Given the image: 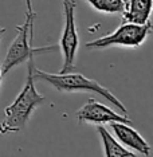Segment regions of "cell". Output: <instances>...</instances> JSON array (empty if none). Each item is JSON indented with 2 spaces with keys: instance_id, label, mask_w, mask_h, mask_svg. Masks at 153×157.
Wrapping results in <instances>:
<instances>
[{
  "instance_id": "cell-1",
  "label": "cell",
  "mask_w": 153,
  "mask_h": 157,
  "mask_svg": "<svg viewBox=\"0 0 153 157\" xmlns=\"http://www.w3.org/2000/svg\"><path fill=\"white\" fill-rule=\"evenodd\" d=\"M35 67V56L27 60V79L23 89L4 110V118L0 120V134L19 133L27 126L33 112L42 105L46 98L35 87L33 71Z\"/></svg>"
},
{
  "instance_id": "cell-2",
  "label": "cell",
  "mask_w": 153,
  "mask_h": 157,
  "mask_svg": "<svg viewBox=\"0 0 153 157\" xmlns=\"http://www.w3.org/2000/svg\"><path fill=\"white\" fill-rule=\"evenodd\" d=\"M26 3V19L24 23L20 26H16V38L11 42L7 51L6 59L3 62V77L7 73H10L12 69L27 63L30 58H34L35 55H43L50 52L58 51L59 47L55 44L52 46H43V47H34L33 39H34V22L36 19V12L33 8V2L31 0H24Z\"/></svg>"
},
{
  "instance_id": "cell-3",
  "label": "cell",
  "mask_w": 153,
  "mask_h": 157,
  "mask_svg": "<svg viewBox=\"0 0 153 157\" xmlns=\"http://www.w3.org/2000/svg\"><path fill=\"white\" fill-rule=\"evenodd\" d=\"M33 77L35 81L46 82V83L51 85L55 90H58L60 93L79 91V93H93V94H97L101 98H105L106 101H109L112 105H114L124 116H128V109L121 102V99L117 98L108 87L99 85L97 81L85 77L83 74L73 73V71L71 73H63V74L62 73L52 74V73H46L43 70H39L36 67H34Z\"/></svg>"
},
{
  "instance_id": "cell-4",
  "label": "cell",
  "mask_w": 153,
  "mask_h": 157,
  "mask_svg": "<svg viewBox=\"0 0 153 157\" xmlns=\"http://www.w3.org/2000/svg\"><path fill=\"white\" fill-rule=\"evenodd\" d=\"M152 31V23L148 22L145 24H134L125 22L118 26L116 31L108 34L105 36L94 39L86 43L87 50H105L114 46L121 47H140L147 40L148 35Z\"/></svg>"
},
{
  "instance_id": "cell-5",
  "label": "cell",
  "mask_w": 153,
  "mask_h": 157,
  "mask_svg": "<svg viewBox=\"0 0 153 157\" xmlns=\"http://www.w3.org/2000/svg\"><path fill=\"white\" fill-rule=\"evenodd\" d=\"M63 7V30L60 35L58 47L62 52V69L59 73H71L75 70V59L77 52L79 47V38L77 31V22H75V10L77 2L75 0H60Z\"/></svg>"
},
{
  "instance_id": "cell-6",
  "label": "cell",
  "mask_w": 153,
  "mask_h": 157,
  "mask_svg": "<svg viewBox=\"0 0 153 157\" xmlns=\"http://www.w3.org/2000/svg\"><path fill=\"white\" fill-rule=\"evenodd\" d=\"M75 118L78 124H95L104 125L110 122H122V124H133L129 117L122 116L121 113L114 112L113 109L108 108L104 103L95 101L94 98H90L87 103L75 113Z\"/></svg>"
},
{
  "instance_id": "cell-7",
  "label": "cell",
  "mask_w": 153,
  "mask_h": 157,
  "mask_svg": "<svg viewBox=\"0 0 153 157\" xmlns=\"http://www.w3.org/2000/svg\"><path fill=\"white\" fill-rule=\"evenodd\" d=\"M110 126H112L120 144L129 146L130 149L138 152L140 155L145 157L151 155V146L136 129H133L128 124H122V122H110Z\"/></svg>"
},
{
  "instance_id": "cell-8",
  "label": "cell",
  "mask_w": 153,
  "mask_h": 157,
  "mask_svg": "<svg viewBox=\"0 0 153 157\" xmlns=\"http://www.w3.org/2000/svg\"><path fill=\"white\" fill-rule=\"evenodd\" d=\"M152 13V0H129L122 13L124 22L145 24Z\"/></svg>"
},
{
  "instance_id": "cell-9",
  "label": "cell",
  "mask_w": 153,
  "mask_h": 157,
  "mask_svg": "<svg viewBox=\"0 0 153 157\" xmlns=\"http://www.w3.org/2000/svg\"><path fill=\"white\" fill-rule=\"evenodd\" d=\"M97 132H98L99 137H101L105 157H136V155H134L133 152L124 148V146L110 134V132L106 129L104 125H98Z\"/></svg>"
},
{
  "instance_id": "cell-10",
  "label": "cell",
  "mask_w": 153,
  "mask_h": 157,
  "mask_svg": "<svg viewBox=\"0 0 153 157\" xmlns=\"http://www.w3.org/2000/svg\"><path fill=\"white\" fill-rule=\"evenodd\" d=\"M95 11L110 15H122L125 11L124 0H86Z\"/></svg>"
},
{
  "instance_id": "cell-11",
  "label": "cell",
  "mask_w": 153,
  "mask_h": 157,
  "mask_svg": "<svg viewBox=\"0 0 153 157\" xmlns=\"http://www.w3.org/2000/svg\"><path fill=\"white\" fill-rule=\"evenodd\" d=\"M4 33H6V28L0 27V39H2V36L4 35ZM2 81H3V74H2V67H0V85H2Z\"/></svg>"
},
{
  "instance_id": "cell-12",
  "label": "cell",
  "mask_w": 153,
  "mask_h": 157,
  "mask_svg": "<svg viewBox=\"0 0 153 157\" xmlns=\"http://www.w3.org/2000/svg\"><path fill=\"white\" fill-rule=\"evenodd\" d=\"M124 2H125V4H126V3H128V2H129V0H124ZM125 7H126V6H125Z\"/></svg>"
}]
</instances>
